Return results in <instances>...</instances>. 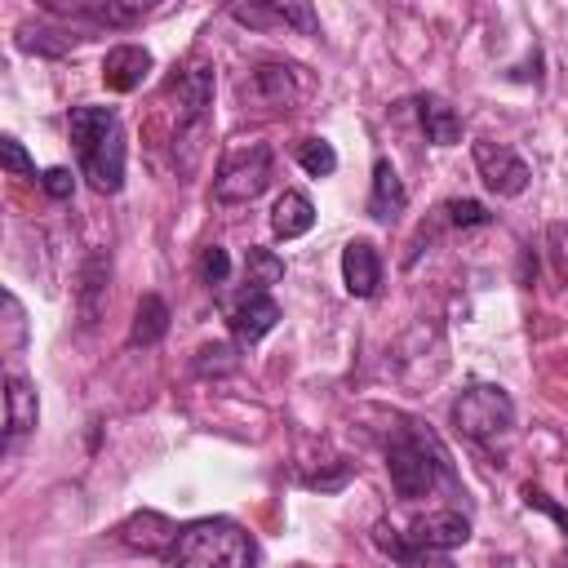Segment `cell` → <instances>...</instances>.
<instances>
[{
	"label": "cell",
	"instance_id": "1",
	"mask_svg": "<svg viewBox=\"0 0 568 568\" xmlns=\"http://www.w3.org/2000/svg\"><path fill=\"white\" fill-rule=\"evenodd\" d=\"M386 475H390L395 497H404V501L430 497L435 488H457V470H453L448 448L422 422L395 426V435L386 439Z\"/></svg>",
	"mask_w": 568,
	"mask_h": 568
},
{
	"label": "cell",
	"instance_id": "2",
	"mask_svg": "<svg viewBox=\"0 0 568 568\" xmlns=\"http://www.w3.org/2000/svg\"><path fill=\"white\" fill-rule=\"evenodd\" d=\"M169 102L178 111V129H173V164L182 178H191L200 169L209 129H213V67L209 62H186L173 84H169Z\"/></svg>",
	"mask_w": 568,
	"mask_h": 568
},
{
	"label": "cell",
	"instance_id": "3",
	"mask_svg": "<svg viewBox=\"0 0 568 568\" xmlns=\"http://www.w3.org/2000/svg\"><path fill=\"white\" fill-rule=\"evenodd\" d=\"M164 559L169 568H253L257 541L248 537L244 524L226 515H204L178 528V541Z\"/></svg>",
	"mask_w": 568,
	"mask_h": 568
},
{
	"label": "cell",
	"instance_id": "4",
	"mask_svg": "<svg viewBox=\"0 0 568 568\" xmlns=\"http://www.w3.org/2000/svg\"><path fill=\"white\" fill-rule=\"evenodd\" d=\"M448 422L462 439L488 444L515 430V399L506 386L497 382H470L453 404H448Z\"/></svg>",
	"mask_w": 568,
	"mask_h": 568
},
{
	"label": "cell",
	"instance_id": "5",
	"mask_svg": "<svg viewBox=\"0 0 568 568\" xmlns=\"http://www.w3.org/2000/svg\"><path fill=\"white\" fill-rule=\"evenodd\" d=\"M271 178H275V151L266 142H248L217 164L213 200L217 204H253L271 186Z\"/></svg>",
	"mask_w": 568,
	"mask_h": 568
},
{
	"label": "cell",
	"instance_id": "6",
	"mask_svg": "<svg viewBox=\"0 0 568 568\" xmlns=\"http://www.w3.org/2000/svg\"><path fill=\"white\" fill-rule=\"evenodd\" d=\"M235 98L244 111L257 115H288L302 102V84H297V67L288 62H257L235 80Z\"/></svg>",
	"mask_w": 568,
	"mask_h": 568
},
{
	"label": "cell",
	"instance_id": "7",
	"mask_svg": "<svg viewBox=\"0 0 568 568\" xmlns=\"http://www.w3.org/2000/svg\"><path fill=\"white\" fill-rule=\"evenodd\" d=\"M470 155H475V169H479V178H484V186H488L493 195L510 200V195H524V191H528L532 169H528V160H524L510 142L479 138V142L470 146Z\"/></svg>",
	"mask_w": 568,
	"mask_h": 568
},
{
	"label": "cell",
	"instance_id": "8",
	"mask_svg": "<svg viewBox=\"0 0 568 568\" xmlns=\"http://www.w3.org/2000/svg\"><path fill=\"white\" fill-rule=\"evenodd\" d=\"M124 155H129L124 129H111L98 146H89V151L80 155V173L89 178V186H93L98 195H115V191L124 186Z\"/></svg>",
	"mask_w": 568,
	"mask_h": 568
},
{
	"label": "cell",
	"instance_id": "9",
	"mask_svg": "<svg viewBox=\"0 0 568 568\" xmlns=\"http://www.w3.org/2000/svg\"><path fill=\"white\" fill-rule=\"evenodd\" d=\"M115 541L133 555H169L173 541H178V524L160 510H133L120 528H115Z\"/></svg>",
	"mask_w": 568,
	"mask_h": 568
},
{
	"label": "cell",
	"instance_id": "10",
	"mask_svg": "<svg viewBox=\"0 0 568 568\" xmlns=\"http://www.w3.org/2000/svg\"><path fill=\"white\" fill-rule=\"evenodd\" d=\"M226 324H231V333H235L240 346H253V342H262L280 324V302L266 288H244L240 302L231 306Z\"/></svg>",
	"mask_w": 568,
	"mask_h": 568
},
{
	"label": "cell",
	"instance_id": "11",
	"mask_svg": "<svg viewBox=\"0 0 568 568\" xmlns=\"http://www.w3.org/2000/svg\"><path fill=\"white\" fill-rule=\"evenodd\" d=\"M408 537L417 546H426V550L448 555V550H457V546L470 541V519L462 510H453V506H435V510H426V515H417L408 524Z\"/></svg>",
	"mask_w": 568,
	"mask_h": 568
},
{
	"label": "cell",
	"instance_id": "12",
	"mask_svg": "<svg viewBox=\"0 0 568 568\" xmlns=\"http://www.w3.org/2000/svg\"><path fill=\"white\" fill-rule=\"evenodd\" d=\"M44 9L89 27H133L151 13L146 4H124V0H44Z\"/></svg>",
	"mask_w": 568,
	"mask_h": 568
},
{
	"label": "cell",
	"instance_id": "13",
	"mask_svg": "<svg viewBox=\"0 0 568 568\" xmlns=\"http://www.w3.org/2000/svg\"><path fill=\"white\" fill-rule=\"evenodd\" d=\"M40 422L36 386L22 373H4V448H13L22 435H31Z\"/></svg>",
	"mask_w": 568,
	"mask_h": 568
},
{
	"label": "cell",
	"instance_id": "14",
	"mask_svg": "<svg viewBox=\"0 0 568 568\" xmlns=\"http://www.w3.org/2000/svg\"><path fill=\"white\" fill-rule=\"evenodd\" d=\"M231 18H235V22H244V27H271V22H280V27H297L302 36H320V18H315V9H311V4H302V0L235 4V9H231Z\"/></svg>",
	"mask_w": 568,
	"mask_h": 568
},
{
	"label": "cell",
	"instance_id": "15",
	"mask_svg": "<svg viewBox=\"0 0 568 568\" xmlns=\"http://www.w3.org/2000/svg\"><path fill=\"white\" fill-rule=\"evenodd\" d=\"M151 67H155V58L142 44H115L102 58V84L111 93H133V89H142V80L151 75Z\"/></svg>",
	"mask_w": 568,
	"mask_h": 568
},
{
	"label": "cell",
	"instance_id": "16",
	"mask_svg": "<svg viewBox=\"0 0 568 568\" xmlns=\"http://www.w3.org/2000/svg\"><path fill=\"white\" fill-rule=\"evenodd\" d=\"M404 209H408V191H404L395 164L386 155H377L373 160V186H368V217L382 222V226H390Z\"/></svg>",
	"mask_w": 568,
	"mask_h": 568
},
{
	"label": "cell",
	"instance_id": "17",
	"mask_svg": "<svg viewBox=\"0 0 568 568\" xmlns=\"http://www.w3.org/2000/svg\"><path fill=\"white\" fill-rule=\"evenodd\" d=\"M106 284H111V253L106 248H93L80 266V288H75V302H80V324L93 328L102 306H106Z\"/></svg>",
	"mask_w": 568,
	"mask_h": 568
},
{
	"label": "cell",
	"instance_id": "18",
	"mask_svg": "<svg viewBox=\"0 0 568 568\" xmlns=\"http://www.w3.org/2000/svg\"><path fill=\"white\" fill-rule=\"evenodd\" d=\"M342 284L351 297H373L382 284V257L368 240H351L342 248Z\"/></svg>",
	"mask_w": 568,
	"mask_h": 568
},
{
	"label": "cell",
	"instance_id": "19",
	"mask_svg": "<svg viewBox=\"0 0 568 568\" xmlns=\"http://www.w3.org/2000/svg\"><path fill=\"white\" fill-rule=\"evenodd\" d=\"M417 120H422L426 142H435V146H457L462 142V115L439 93H422L417 98Z\"/></svg>",
	"mask_w": 568,
	"mask_h": 568
},
{
	"label": "cell",
	"instance_id": "20",
	"mask_svg": "<svg viewBox=\"0 0 568 568\" xmlns=\"http://www.w3.org/2000/svg\"><path fill=\"white\" fill-rule=\"evenodd\" d=\"M67 129H71L75 155H84V151H89V146H98L111 129H120V115H115V106H93V102H84V106H71Z\"/></svg>",
	"mask_w": 568,
	"mask_h": 568
},
{
	"label": "cell",
	"instance_id": "21",
	"mask_svg": "<svg viewBox=\"0 0 568 568\" xmlns=\"http://www.w3.org/2000/svg\"><path fill=\"white\" fill-rule=\"evenodd\" d=\"M311 226H315V204H311V195L284 191V195L271 204V231H275V240H297V235H306Z\"/></svg>",
	"mask_w": 568,
	"mask_h": 568
},
{
	"label": "cell",
	"instance_id": "22",
	"mask_svg": "<svg viewBox=\"0 0 568 568\" xmlns=\"http://www.w3.org/2000/svg\"><path fill=\"white\" fill-rule=\"evenodd\" d=\"M169 302L160 293H142L133 306V328H129V346H155L169 333Z\"/></svg>",
	"mask_w": 568,
	"mask_h": 568
},
{
	"label": "cell",
	"instance_id": "23",
	"mask_svg": "<svg viewBox=\"0 0 568 568\" xmlns=\"http://www.w3.org/2000/svg\"><path fill=\"white\" fill-rule=\"evenodd\" d=\"M377 546H382L386 555H395L404 568H448V559H444L439 550L417 546L408 532H399V528H390V524H377Z\"/></svg>",
	"mask_w": 568,
	"mask_h": 568
},
{
	"label": "cell",
	"instance_id": "24",
	"mask_svg": "<svg viewBox=\"0 0 568 568\" xmlns=\"http://www.w3.org/2000/svg\"><path fill=\"white\" fill-rule=\"evenodd\" d=\"M297 164L311 178H328V173H337V151H333L328 138H302L297 142Z\"/></svg>",
	"mask_w": 568,
	"mask_h": 568
},
{
	"label": "cell",
	"instance_id": "25",
	"mask_svg": "<svg viewBox=\"0 0 568 568\" xmlns=\"http://www.w3.org/2000/svg\"><path fill=\"white\" fill-rule=\"evenodd\" d=\"M244 275H248V284L253 288H266V284H280L284 280V257L280 253H271V248H248V257H244Z\"/></svg>",
	"mask_w": 568,
	"mask_h": 568
},
{
	"label": "cell",
	"instance_id": "26",
	"mask_svg": "<svg viewBox=\"0 0 568 568\" xmlns=\"http://www.w3.org/2000/svg\"><path fill=\"white\" fill-rule=\"evenodd\" d=\"M235 368H240V355H235V346H226V342H209V346L195 351V373H200V377H226V373H235Z\"/></svg>",
	"mask_w": 568,
	"mask_h": 568
},
{
	"label": "cell",
	"instance_id": "27",
	"mask_svg": "<svg viewBox=\"0 0 568 568\" xmlns=\"http://www.w3.org/2000/svg\"><path fill=\"white\" fill-rule=\"evenodd\" d=\"M439 213H444L448 226H488L493 222V213L479 200H444Z\"/></svg>",
	"mask_w": 568,
	"mask_h": 568
},
{
	"label": "cell",
	"instance_id": "28",
	"mask_svg": "<svg viewBox=\"0 0 568 568\" xmlns=\"http://www.w3.org/2000/svg\"><path fill=\"white\" fill-rule=\"evenodd\" d=\"M226 275H231L226 248H222V244H209V248L200 253V280H204L209 288H217V284H226Z\"/></svg>",
	"mask_w": 568,
	"mask_h": 568
},
{
	"label": "cell",
	"instance_id": "29",
	"mask_svg": "<svg viewBox=\"0 0 568 568\" xmlns=\"http://www.w3.org/2000/svg\"><path fill=\"white\" fill-rule=\"evenodd\" d=\"M4 328H9L4 351H22V342H27V315H22V302L13 293H4Z\"/></svg>",
	"mask_w": 568,
	"mask_h": 568
},
{
	"label": "cell",
	"instance_id": "30",
	"mask_svg": "<svg viewBox=\"0 0 568 568\" xmlns=\"http://www.w3.org/2000/svg\"><path fill=\"white\" fill-rule=\"evenodd\" d=\"M0 160H4V169L9 173H18V178H36V164H31V155H27V146L18 142V138H0Z\"/></svg>",
	"mask_w": 568,
	"mask_h": 568
},
{
	"label": "cell",
	"instance_id": "31",
	"mask_svg": "<svg viewBox=\"0 0 568 568\" xmlns=\"http://www.w3.org/2000/svg\"><path fill=\"white\" fill-rule=\"evenodd\" d=\"M40 186H44L53 200H71V191H75V173L62 169V164H58V169H44V173H40Z\"/></svg>",
	"mask_w": 568,
	"mask_h": 568
},
{
	"label": "cell",
	"instance_id": "32",
	"mask_svg": "<svg viewBox=\"0 0 568 568\" xmlns=\"http://www.w3.org/2000/svg\"><path fill=\"white\" fill-rule=\"evenodd\" d=\"M546 240L555 244V248H550V257H555V271L568 280V226H564V222H555V226L546 231Z\"/></svg>",
	"mask_w": 568,
	"mask_h": 568
},
{
	"label": "cell",
	"instance_id": "33",
	"mask_svg": "<svg viewBox=\"0 0 568 568\" xmlns=\"http://www.w3.org/2000/svg\"><path fill=\"white\" fill-rule=\"evenodd\" d=\"M524 501H528V506H537V510H546V515H555V519H559V528H564V537H568V510H564V506H555L541 488H524Z\"/></svg>",
	"mask_w": 568,
	"mask_h": 568
}]
</instances>
